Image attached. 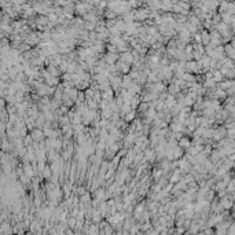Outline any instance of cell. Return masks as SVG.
Returning <instances> with one entry per match:
<instances>
[{
    "label": "cell",
    "instance_id": "obj_1",
    "mask_svg": "<svg viewBox=\"0 0 235 235\" xmlns=\"http://www.w3.org/2000/svg\"><path fill=\"white\" fill-rule=\"evenodd\" d=\"M190 146V139L189 137H180L179 140V147L180 149H187Z\"/></svg>",
    "mask_w": 235,
    "mask_h": 235
},
{
    "label": "cell",
    "instance_id": "obj_4",
    "mask_svg": "<svg viewBox=\"0 0 235 235\" xmlns=\"http://www.w3.org/2000/svg\"><path fill=\"white\" fill-rule=\"evenodd\" d=\"M133 116H135V113L132 112V113H131V114H128V116L125 117V120H131V118H133Z\"/></svg>",
    "mask_w": 235,
    "mask_h": 235
},
{
    "label": "cell",
    "instance_id": "obj_3",
    "mask_svg": "<svg viewBox=\"0 0 235 235\" xmlns=\"http://www.w3.org/2000/svg\"><path fill=\"white\" fill-rule=\"evenodd\" d=\"M183 79L186 80V81H191V83L194 81V76H193V74H190V73H186V74L183 76Z\"/></svg>",
    "mask_w": 235,
    "mask_h": 235
},
{
    "label": "cell",
    "instance_id": "obj_2",
    "mask_svg": "<svg viewBox=\"0 0 235 235\" xmlns=\"http://www.w3.org/2000/svg\"><path fill=\"white\" fill-rule=\"evenodd\" d=\"M117 58H118V56H117V55H116V54H107V55H106V58H105V59H106V61H107V62H109V63H113V62H114V61H116V59H117Z\"/></svg>",
    "mask_w": 235,
    "mask_h": 235
}]
</instances>
